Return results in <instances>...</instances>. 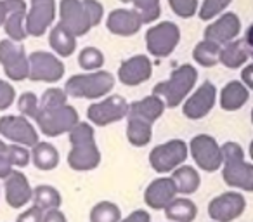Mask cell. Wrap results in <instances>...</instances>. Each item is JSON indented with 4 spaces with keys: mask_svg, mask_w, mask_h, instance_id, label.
Returning <instances> with one entry per match:
<instances>
[{
    "mask_svg": "<svg viewBox=\"0 0 253 222\" xmlns=\"http://www.w3.org/2000/svg\"><path fill=\"white\" fill-rule=\"evenodd\" d=\"M71 149L68 153V165L77 172L94 170L101 163V151L95 144L94 127L88 122H80L70 132Z\"/></svg>",
    "mask_w": 253,
    "mask_h": 222,
    "instance_id": "obj_1",
    "label": "cell"
},
{
    "mask_svg": "<svg viewBox=\"0 0 253 222\" xmlns=\"http://www.w3.org/2000/svg\"><path fill=\"white\" fill-rule=\"evenodd\" d=\"M222 151V179L227 186L253 193V165L245 162V151L234 141L224 142Z\"/></svg>",
    "mask_w": 253,
    "mask_h": 222,
    "instance_id": "obj_2",
    "label": "cell"
},
{
    "mask_svg": "<svg viewBox=\"0 0 253 222\" xmlns=\"http://www.w3.org/2000/svg\"><path fill=\"white\" fill-rule=\"evenodd\" d=\"M198 82V70L193 64H180L177 70L172 71L169 80H163L153 87V94L163 99L165 106L177 108L180 106L189 94L193 92Z\"/></svg>",
    "mask_w": 253,
    "mask_h": 222,
    "instance_id": "obj_3",
    "label": "cell"
},
{
    "mask_svg": "<svg viewBox=\"0 0 253 222\" xmlns=\"http://www.w3.org/2000/svg\"><path fill=\"white\" fill-rule=\"evenodd\" d=\"M115 87V77L106 70L73 75L64 84V92L77 99H99L108 95Z\"/></svg>",
    "mask_w": 253,
    "mask_h": 222,
    "instance_id": "obj_4",
    "label": "cell"
},
{
    "mask_svg": "<svg viewBox=\"0 0 253 222\" xmlns=\"http://www.w3.org/2000/svg\"><path fill=\"white\" fill-rule=\"evenodd\" d=\"M35 122L43 135L57 137L61 134H70L80 124V115L73 106L66 102L54 108H39Z\"/></svg>",
    "mask_w": 253,
    "mask_h": 222,
    "instance_id": "obj_5",
    "label": "cell"
},
{
    "mask_svg": "<svg viewBox=\"0 0 253 222\" xmlns=\"http://www.w3.org/2000/svg\"><path fill=\"white\" fill-rule=\"evenodd\" d=\"M189 156V146L182 139H172L158 144L149 153V165L158 174H170L184 165Z\"/></svg>",
    "mask_w": 253,
    "mask_h": 222,
    "instance_id": "obj_6",
    "label": "cell"
},
{
    "mask_svg": "<svg viewBox=\"0 0 253 222\" xmlns=\"http://www.w3.org/2000/svg\"><path fill=\"white\" fill-rule=\"evenodd\" d=\"M0 64L9 80L23 82L30 75V63L23 44L9 39L0 40Z\"/></svg>",
    "mask_w": 253,
    "mask_h": 222,
    "instance_id": "obj_7",
    "label": "cell"
},
{
    "mask_svg": "<svg viewBox=\"0 0 253 222\" xmlns=\"http://www.w3.org/2000/svg\"><path fill=\"white\" fill-rule=\"evenodd\" d=\"M180 42V28L172 21H162L146 32V47L156 57H167Z\"/></svg>",
    "mask_w": 253,
    "mask_h": 222,
    "instance_id": "obj_8",
    "label": "cell"
},
{
    "mask_svg": "<svg viewBox=\"0 0 253 222\" xmlns=\"http://www.w3.org/2000/svg\"><path fill=\"white\" fill-rule=\"evenodd\" d=\"M128 115V102L125 97L118 94L108 95L102 101H97L87 108V118L97 127H108V125L120 122Z\"/></svg>",
    "mask_w": 253,
    "mask_h": 222,
    "instance_id": "obj_9",
    "label": "cell"
},
{
    "mask_svg": "<svg viewBox=\"0 0 253 222\" xmlns=\"http://www.w3.org/2000/svg\"><path fill=\"white\" fill-rule=\"evenodd\" d=\"M30 75L28 80L32 82H45V84H56L64 77V63L57 56L45 50H35L28 56Z\"/></svg>",
    "mask_w": 253,
    "mask_h": 222,
    "instance_id": "obj_10",
    "label": "cell"
},
{
    "mask_svg": "<svg viewBox=\"0 0 253 222\" xmlns=\"http://www.w3.org/2000/svg\"><path fill=\"white\" fill-rule=\"evenodd\" d=\"M0 135L11 144L33 148L39 142V132L28 118L21 115H4L0 117Z\"/></svg>",
    "mask_w": 253,
    "mask_h": 222,
    "instance_id": "obj_11",
    "label": "cell"
},
{
    "mask_svg": "<svg viewBox=\"0 0 253 222\" xmlns=\"http://www.w3.org/2000/svg\"><path fill=\"white\" fill-rule=\"evenodd\" d=\"M189 155L194 163L205 172H215L222 169L220 144L208 134H198L189 142Z\"/></svg>",
    "mask_w": 253,
    "mask_h": 222,
    "instance_id": "obj_12",
    "label": "cell"
},
{
    "mask_svg": "<svg viewBox=\"0 0 253 222\" xmlns=\"http://www.w3.org/2000/svg\"><path fill=\"white\" fill-rule=\"evenodd\" d=\"M246 210V198L238 191H227L208 203V215L213 222H234Z\"/></svg>",
    "mask_w": 253,
    "mask_h": 222,
    "instance_id": "obj_13",
    "label": "cell"
},
{
    "mask_svg": "<svg viewBox=\"0 0 253 222\" xmlns=\"http://www.w3.org/2000/svg\"><path fill=\"white\" fill-rule=\"evenodd\" d=\"M215 102H217V87L211 82H203L182 102V113L189 120H201L213 109Z\"/></svg>",
    "mask_w": 253,
    "mask_h": 222,
    "instance_id": "obj_14",
    "label": "cell"
},
{
    "mask_svg": "<svg viewBox=\"0 0 253 222\" xmlns=\"http://www.w3.org/2000/svg\"><path fill=\"white\" fill-rule=\"evenodd\" d=\"M59 23L77 39L87 35L92 30L90 19H88L82 0H61Z\"/></svg>",
    "mask_w": 253,
    "mask_h": 222,
    "instance_id": "obj_15",
    "label": "cell"
},
{
    "mask_svg": "<svg viewBox=\"0 0 253 222\" xmlns=\"http://www.w3.org/2000/svg\"><path fill=\"white\" fill-rule=\"evenodd\" d=\"M30 11L26 14V33L30 37H42L52 26L56 18V0H30Z\"/></svg>",
    "mask_w": 253,
    "mask_h": 222,
    "instance_id": "obj_16",
    "label": "cell"
},
{
    "mask_svg": "<svg viewBox=\"0 0 253 222\" xmlns=\"http://www.w3.org/2000/svg\"><path fill=\"white\" fill-rule=\"evenodd\" d=\"M239 33H241V19H239V16L236 12H224L205 28L203 37L205 40H210V42H215L222 47L238 39Z\"/></svg>",
    "mask_w": 253,
    "mask_h": 222,
    "instance_id": "obj_17",
    "label": "cell"
},
{
    "mask_svg": "<svg viewBox=\"0 0 253 222\" xmlns=\"http://www.w3.org/2000/svg\"><path fill=\"white\" fill-rule=\"evenodd\" d=\"M153 64L144 54H137L125 59L118 68V80L126 87H137L151 78Z\"/></svg>",
    "mask_w": 253,
    "mask_h": 222,
    "instance_id": "obj_18",
    "label": "cell"
},
{
    "mask_svg": "<svg viewBox=\"0 0 253 222\" xmlns=\"http://www.w3.org/2000/svg\"><path fill=\"white\" fill-rule=\"evenodd\" d=\"M5 201L11 208H23L32 201L33 187L30 186V180L21 170H12L11 176L5 179L4 184Z\"/></svg>",
    "mask_w": 253,
    "mask_h": 222,
    "instance_id": "obj_19",
    "label": "cell"
},
{
    "mask_svg": "<svg viewBox=\"0 0 253 222\" xmlns=\"http://www.w3.org/2000/svg\"><path fill=\"white\" fill-rule=\"evenodd\" d=\"M142 19L134 9H113L106 19V28L109 33L118 37H132L141 32Z\"/></svg>",
    "mask_w": 253,
    "mask_h": 222,
    "instance_id": "obj_20",
    "label": "cell"
},
{
    "mask_svg": "<svg viewBox=\"0 0 253 222\" xmlns=\"http://www.w3.org/2000/svg\"><path fill=\"white\" fill-rule=\"evenodd\" d=\"M177 187L172 177H158L151 180L144 191V203L153 210H165V207L177 196Z\"/></svg>",
    "mask_w": 253,
    "mask_h": 222,
    "instance_id": "obj_21",
    "label": "cell"
},
{
    "mask_svg": "<svg viewBox=\"0 0 253 222\" xmlns=\"http://www.w3.org/2000/svg\"><path fill=\"white\" fill-rule=\"evenodd\" d=\"M7 18H5L4 23V30L5 35L9 37V40L12 42H19L21 44L23 40L28 37L26 33V2L25 0H7Z\"/></svg>",
    "mask_w": 253,
    "mask_h": 222,
    "instance_id": "obj_22",
    "label": "cell"
},
{
    "mask_svg": "<svg viewBox=\"0 0 253 222\" xmlns=\"http://www.w3.org/2000/svg\"><path fill=\"white\" fill-rule=\"evenodd\" d=\"M163 111H165L163 99L151 94L148 97L141 99V101H135L132 104H128V115H126V118H139V120H144L153 125L158 118H162Z\"/></svg>",
    "mask_w": 253,
    "mask_h": 222,
    "instance_id": "obj_23",
    "label": "cell"
},
{
    "mask_svg": "<svg viewBox=\"0 0 253 222\" xmlns=\"http://www.w3.org/2000/svg\"><path fill=\"white\" fill-rule=\"evenodd\" d=\"M250 90L243 85L241 80H231L225 84L218 95V102L224 111H238L248 102Z\"/></svg>",
    "mask_w": 253,
    "mask_h": 222,
    "instance_id": "obj_24",
    "label": "cell"
},
{
    "mask_svg": "<svg viewBox=\"0 0 253 222\" xmlns=\"http://www.w3.org/2000/svg\"><path fill=\"white\" fill-rule=\"evenodd\" d=\"M163 212L170 222H194L198 215V207L191 198L175 196Z\"/></svg>",
    "mask_w": 253,
    "mask_h": 222,
    "instance_id": "obj_25",
    "label": "cell"
},
{
    "mask_svg": "<svg viewBox=\"0 0 253 222\" xmlns=\"http://www.w3.org/2000/svg\"><path fill=\"white\" fill-rule=\"evenodd\" d=\"M49 45L61 57H70L77 50V37L70 33L61 23L50 28L49 33Z\"/></svg>",
    "mask_w": 253,
    "mask_h": 222,
    "instance_id": "obj_26",
    "label": "cell"
},
{
    "mask_svg": "<svg viewBox=\"0 0 253 222\" xmlns=\"http://www.w3.org/2000/svg\"><path fill=\"white\" fill-rule=\"evenodd\" d=\"M32 162L42 172H50L59 165V151L54 144L45 141H39L32 148Z\"/></svg>",
    "mask_w": 253,
    "mask_h": 222,
    "instance_id": "obj_27",
    "label": "cell"
},
{
    "mask_svg": "<svg viewBox=\"0 0 253 222\" xmlns=\"http://www.w3.org/2000/svg\"><path fill=\"white\" fill-rule=\"evenodd\" d=\"M172 180L179 194H194L201 186V177L194 167L180 165L172 172Z\"/></svg>",
    "mask_w": 253,
    "mask_h": 222,
    "instance_id": "obj_28",
    "label": "cell"
},
{
    "mask_svg": "<svg viewBox=\"0 0 253 222\" xmlns=\"http://www.w3.org/2000/svg\"><path fill=\"white\" fill-rule=\"evenodd\" d=\"M248 57H250V54H248V50L245 49L243 40L236 39V40H232V42L222 45L218 61H220L227 70H239V68L246 64Z\"/></svg>",
    "mask_w": 253,
    "mask_h": 222,
    "instance_id": "obj_29",
    "label": "cell"
},
{
    "mask_svg": "<svg viewBox=\"0 0 253 222\" xmlns=\"http://www.w3.org/2000/svg\"><path fill=\"white\" fill-rule=\"evenodd\" d=\"M32 201H33V205L39 207L42 212L56 210V208H61V205H63L61 193L54 186H49V184L37 186L35 189H33Z\"/></svg>",
    "mask_w": 253,
    "mask_h": 222,
    "instance_id": "obj_30",
    "label": "cell"
},
{
    "mask_svg": "<svg viewBox=\"0 0 253 222\" xmlns=\"http://www.w3.org/2000/svg\"><path fill=\"white\" fill-rule=\"evenodd\" d=\"M153 137V125L139 118H128L126 122V139L135 148L149 144Z\"/></svg>",
    "mask_w": 253,
    "mask_h": 222,
    "instance_id": "obj_31",
    "label": "cell"
},
{
    "mask_svg": "<svg viewBox=\"0 0 253 222\" xmlns=\"http://www.w3.org/2000/svg\"><path fill=\"white\" fill-rule=\"evenodd\" d=\"M220 49L222 47L218 45V44L203 39L201 42H198L196 45H194L193 59L203 68H213L220 63V61H218V57H220Z\"/></svg>",
    "mask_w": 253,
    "mask_h": 222,
    "instance_id": "obj_32",
    "label": "cell"
},
{
    "mask_svg": "<svg viewBox=\"0 0 253 222\" xmlns=\"http://www.w3.org/2000/svg\"><path fill=\"white\" fill-rule=\"evenodd\" d=\"M88 219H90V222H120L123 219L122 208L113 201H99L92 207Z\"/></svg>",
    "mask_w": 253,
    "mask_h": 222,
    "instance_id": "obj_33",
    "label": "cell"
},
{
    "mask_svg": "<svg viewBox=\"0 0 253 222\" xmlns=\"http://www.w3.org/2000/svg\"><path fill=\"white\" fill-rule=\"evenodd\" d=\"M104 54L99 50L97 47H84L78 54V64L82 70L88 71H97L104 66Z\"/></svg>",
    "mask_w": 253,
    "mask_h": 222,
    "instance_id": "obj_34",
    "label": "cell"
},
{
    "mask_svg": "<svg viewBox=\"0 0 253 222\" xmlns=\"http://www.w3.org/2000/svg\"><path fill=\"white\" fill-rule=\"evenodd\" d=\"M130 2L134 4V11H137L144 25L155 23L162 16L160 0H130Z\"/></svg>",
    "mask_w": 253,
    "mask_h": 222,
    "instance_id": "obj_35",
    "label": "cell"
},
{
    "mask_svg": "<svg viewBox=\"0 0 253 222\" xmlns=\"http://www.w3.org/2000/svg\"><path fill=\"white\" fill-rule=\"evenodd\" d=\"M232 4V0H203L200 7V19L201 21H211L213 18H218L224 14L225 9Z\"/></svg>",
    "mask_w": 253,
    "mask_h": 222,
    "instance_id": "obj_36",
    "label": "cell"
},
{
    "mask_svg": "<svg viewBox=\"0 0 253 222\" xmlns=\"http://www.w3.org/2000/svg\"><path fill=\"white\" fill-rule=\"evenodd\" d=\"M40 101L33 92H23L18 97V111L21 117L25 118H33L35 120L37 113H39Z\"/></svg>",
    "mask_w": 253,
    "mask_h": 222,
    "instance_id": "obj_37",
    "label": "cell"
},
{
    "mask_svg": "<svg viewBox=\"0 0 253 222\" xmlns=\"http://www.w3.org/2000/svg\"><path fill=\"white\" fill-rule=\"evenodd\" d=\"M40 101V108H54V106H61L68 102V94L64 92V89L50 87L42 94Z\"/></svg>",
    "mask_w": 253,
    "mask_h": 222,
    "instance_id": "obj_38",
    "label": "cell"
},
{
    "mask_svg": "<svg viewBox=\"0 0 253 222\" xmlns=\"http://www.w3.org/2000/svg\"><path fill=\"white\" fill-rule=\"evenodd\" d=\"M169 5L173 14L182 19H189L198 14V0H169Z\"/></svg>",
    "mask_w": 253,
    "mask_h": 222,
    "instance_id": "obj_39",
    "label": "cell"
},
{
    "mask_svg": "<svg viewBox=\"0 0 253 222\" xmlns=\"http://www.w3.org/2000/svg\"><path fill=\"white\" fill-rule=\"evenodd\" d=\"M7 156H9V160H11L12 167H19V169H23V167H26L32 162V153H30V149L19 144H9Z\"/></svg>",
    "mask_w": 253,
    "mask_h": 222,
    "instance_id": "obj_40",
    "label": "cell"
},
{
    "mask_svg": "<svg viewBox=\"0 0 253 222\" xmlns=\"http://www.w3.org/2000/svg\"><path fill=\"white\" fill-rule=\"evenodd\" d=\"M16 101V89L7 80L0 78V111H5Z\"/></svg>",
    "mask_w": 253,
    "mask_h": 222,
    "instance_id": "obj_41",
    "label": "cell"
},
{
    "mask_svg": "<svg viewBox=\"0 0 253 222\" xmlns=\"http://www.w3.org/2000/svg\"><path fill=\"white\" fill-rule=\"evenodd\" d=\"M82 2H84V7H85V11H87L88 19H90L92 28H94V26H97L99 23L102 21L104 7H102V4L99 0H82Z\"/></svg>",
    "mask_w": 253,
    "mask_h": 222,
    "instance_id": "obj_42",
    "label": "cell"
},
{
    "mask_svg": "<svg viewBox=\"0 0 253 222\" xmlns=\"http://www.w3.org/2000/svg\"><path fill=\"white\" fill-rule=\"evenodd\" d=\"M42 217H43V212L33 205V207L26 208L25 212H21L18 215V219H16V222H42Z\"/></svg>",
    "mask_w": 253,
    "mask_h": 222,
    "instance_id": "obj_43",
    "label": "cell"
},
{
    "mask_svg": "<svg viewBox=\"0 0 253 222\" xmlns=\"http://www.w3.org/2000/svg\"><path fill=\"white\" fill-rule=\"evenodd\" d=\"M12 170H14V167H12L11 160L7 156V149H5L4 153H0V180L7 179Z\"/></svg>",
    "mask_w": 253,
    "mask_h": 222,
    "instance_id": "obj_44",
    "label": "cell"
},
{
    "mask_svg": "<svg viewBox=\"0 0 253 222\" xmlns=\"http://www.w3.org/2000/svg\"><path fill=\"white\" fill-rule=\"evenodd\" d=\"M120 222H151V215L148 210H134L132 214H128L125 219H122Z\"/></svg>",
    "mask_w": 253,
    "mask_h": 222,
    "instance_id": "obj_45",
    "label": "cell"
},
{
    "mask_svg": "<svg viewBox=\"0 0 253 222\" xmlns=\"http://www.w3.org/2000/svg\"><path fill=\"white\" fill-rule=\"evenodd\" d=\"M241 82L248 90H253V63L246 64L241 70Z\"/></svg>",
    "mask_w": 253,
    "mask_h": 222,
    "instance_id": "obj_46",
    "label": "cell"
},
{
    "mask_svg": "<svg viewBox=\"0 0 253 222\" xmlns=\"http://www.w3.org/2000/svg\"><path fill=\"white\" fill-rule=\"evenodd\" d=\"M42 222H68V221H66V215H64L59 208H56V210L43 212Z\"/></svg>",
    "mask_w": 253,
    "mask_h": 222,
    "instance_id": "obj_47",
    "label": "cell"
},
{
    "mask_svg": "<svg viewBox=\"0 0 253 222\" xmlns=\"http://www.w3.org/2000/svg\"><path fill=\"white\" fill-rule=\"evenodd\" d=\"M243 44H245V49L248 50L250 57H253V23L246 28L245 37H243Z\"/></svg>",
    "mask_w": 253,
    "mask_h": 222,
    "instance_id": "obj_48",
    "label": "cell"
},
{
    "mask_svg": "<svg viewBox=\"0 0 253 222\" xmlns=\"http://www.w3.org/2000/svg\"><path fill=\"white\" fill-rule=\"evenodd\" d=\"M7 0H0V28H4L5 18H7Z\"/></svg>",
    "mask_w": 253,
    "mask_h": 222,
    "instance_id": "obj_49",
    "label": "cell"
},
{
    "mask_svg": "<svg viewBox=\"0 0 253 222\" xmlns=\"http://www.w3.org/2000/svg\"><path fill=\"white\" fill-rule=\"evenodd\" d=\"M7 146H9V144L4 141V139H0V153H4L5 149H7Z\"/></svg>",
    "mask_w": 253,
    "mask_h": 222,
    "instance_id": "obj_50",
    "label": "cell"
},
{
    "mask_svg": "<svg viewBox=\"0 0 253 222\" xmlns=\"http://www.w3.org/2000/svg\"><path fill=\"white\" fill-rule=\"evenodd\" d=\"M250 156H252V160H253V141L250 142Z\"/></svg>",
    "mask_w": 253,
    "mask_h": 222,
    "instance_id": "obj_51",
    "label": "cell"
},
{
    "mask_svg": "<svg viewBox=\"0 0 253 222\" xmlns=\"http://www.w3.org/2000/svg\"><path fill=\"white\" fill-rule=\"evenodd\" d=\"M120 2H123V4H130V0H120Z\"/></svg>",
    "mask_w": 253,
    "mask_h": 222,
    "instance_id": "obj_52",
    "label": "cell"
},
{
    "mask_svg": "<svg viewBox=\"0 0 253 222\" xmlns=\"http://www.w3.org/2000/svg\"><path fill=\"white\" fill-rule=\"evenodd\" d=\"M252 124H253V109H252Z\"/></svg>",
    "mask_w": 253,
    "mask_h": 222,
    "instance_id": "obj_53",
    "label": "cell"
}]
</instances>
